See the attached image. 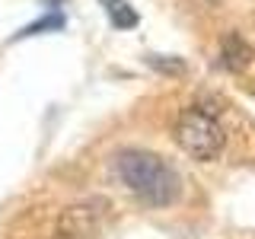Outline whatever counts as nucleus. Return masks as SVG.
I'll return each mask as SVG.
<instances>
[{
	"label": "nucleus",
	"instance_id": "1",
	"mask_svg": "<svg viewBox=\"0 0 255 239\" xmlns=\"http://www.w3.org/2000/svg\"><path fill=\"white\" fill-rule=\"evenodd\" d=\"M112 175L134 198L150 207H169L182 195V179L159 153L147 150H122L112 159Z\"/></svg>",
	"mask_w": 255,
	"mask_h": 239
},
{
	"label": "nucleus",
	"instance_id": "2",
	"mask_svg": "<svg viewBox=\"0 0 255 239\" xmlns=\"http://www.w3.org/2000/svg\"><path fill=\"white\" fill-rule=\"evenodd\" d=\"M175 143L182 150L198 159V163H211L223 153V143H227V134H223L220 121L204 109H185L175 121Z\"/></svg>",
	"mask_w": 255,
	"mask_h": 239
},
{
	"label": "nucleus",
	"instance_id": "3",
	"mask_svg": "<svg viewBox=\"0 0 255 239\" xmlns=\"http://www.w3.org/2000/svg\"><path fill=\"white\" fill-rule=\"evenodd\" d=\"M109 214V201L106 198H86L80 204L64 207L61 220H58V233L67 239H86L99 230V223Z\"/></svg>",
	"mask_w": 255,
	"mask_h": 239
},
{
	"label": "nucleus",
	"instance_id": "4",
	"mask_svg": "<svg viewBox=\"0 0 255 239\" xmlns=\"http://www.w3.org/2000/svg\"><path fill=\"white\" fill-rule=\"evenodd\" d=\"M102 10L109 16V26L112 29H134L137 26V13L128 0H99Z\"/></svg>",
	"mask_w": 255,
	"mask_h": 239
},
{
	"label": "nucleus",
	"instance_id": "5",
	"mask_svg": "<svg viewBox=\"0 0 255 239\" xmlns=\"http://www.w3.org/2000/svg\"><path fill=\"white\" fill-rule=\"evenodd\" d=\"M249 61H252V48L233 32V35L223 42V67L227 70H243Z\"/></svg>",
	"mask_w": 255,
	"mask_h": 239
},
{
	"label": "nucleus",
	"instance_id": "6",
	"mask_svg": "<svg viewBox=\"0 0 255 239\" xmlns=\"http://www.w3.org/2000/svg\"><path fill=\"white\" fill-rule=\"evenodd\" d=\"M61 26H64V16L61 13H45L38 22H32V26L16 32L13 42H19V38H32V35H42V32H48V29H61Z\"/></svg>",
	"mask_w": 255,
	"mask_h": 239
}]
</instances>
